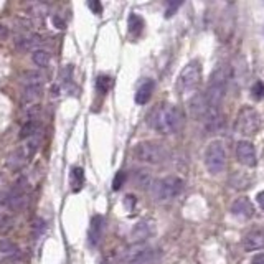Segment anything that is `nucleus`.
I'll use <instances>...</instances> for the list:
<instances>
[{
	"mask_svg": "<svg viewBox=\"0 0 264 264\" xmlns=\"http://www.w3.org/2000/svg\"><path fill=\"white\" fill-rule=\"evenodd\" d=\"M149 122L159 134L170 136V134H177L182 131L185 117L177 106L162 104L152 111Z\"/></svg>",
	"mask_w": 264,
	"mask_h": 264,
	"instance_id": "obj_1",
	"label": "nucleus"
},
{
	"mask_svg": "<svg viewBox=\"0 0 264 264\" xmlns=\"http://www.w3.org/2000/svg\"><path fill=\"white\" fill-rule=\"evenodd\" d=\"M183 190V180L175 177V175H169V177L155 180L151 187L152 196L159 201H167L178 196Z\"/></svg>",
	"mask_w": 264,
	"mask_h": 264,
	"instance_id": "obj_2",
	"label": "nucleus"
},
{
	"mask_svg": "<svg viewBox=\"0 0 264 264\" xmlns=\"http://www.w3.org/2000/svg\"><path fill=\"white\" fill-rule=\"evenodd\" d=\"M260 127H261V117H260V112L255 107L245 106L238 112V117L235 122V131L238 134L246 137H253L258 134Z\"/></svg>",
	"mask_w": 264,
	"mask_h": 264,
	"instance_id": "obj_3",
	"label": "nucleus"
},
{
	"mask_svg": "<svg viewBox=\"0 0 264 264\" xmlns=\"http://www.w3.org/2000/svg\"><path fill=\"white\" fill-rule=\"evenodd\" d=\"M134 155H136L137 160L146 164H160L167 159V149H165L164 144L160 142H154V141H144L139 142L136 147H134Z\"/></svg>",
	"mask_w": 264,
	"mask_h": 264,
	"instance_id": "obj_4",
	"label": "nucleus"
},
{
	"mask_svg": "<svg viewBox=\"0 0 264 264\" xmlns=\"http://www.w3.org/2000/svg\"><path fill=\"white\" fill-rule=\"evenodd\" d=\"M205 165H206V169H208V172L213 174V175L221 174L225 170L226 152H225L223 144H221L220 141H213V142H210L208 146H206Z\"/></svg>",
	"mask_w": 264,
	"mask_h": 264,
	"instance_id": "obj_5",
	"label": "nucleus"
},
{
	"mask_svg": "<svg viewBox=\"0 0 264 264\" xmlns=\"http://www.w3.org/2000/svg\"><path fill=\"white\" fill-rule=\"evenodd\" d=\"M201 80V66L198 61H190L188 65L183 66L180 71L177 80V89L178 92H191L196 89Z\"/></svg>",
	"mask_w": 264,
	"mask_h": 264,
	"instance_id": "obj_6",
	"label": "nucleus"
},
{
	"mask_svg": "<svg viewBox=\"0 0 264 264\" xmlns=\"http://www.w3.org/2000/svg\"><path fill=\"white\" fill-rule=\"evenodd\" d=\"M38 142H40L38 136H35V137L30 139V141H27V146H22V147H18L17 151H13L12 154H10V157H8L7 167L10 170H13V172L22 170L25 165L28 164V160L32 159V155L37 152Z\"/></svg>",
	"mask_w": 264,
	"mask_h": 264,
	"instance_id": "obj_7",
	"label": "nucleus"
},
{
	"mask_svg": "<svg viewBox=\"0 0 264 264\" xmlns=\"http://www.w3.org/2000/svg\"><path fill=\"white\" fill-rule=\"evenodd\" d=\"M157 231V226H155L154 220H141L131 230V240L136 245H141V243L147 241L149 238H152Z\"/></svg>",
	"mask_w": 264,
	"mask_h": 264,
	"instance_id": "obj_8",
	"label": "nucleus"
},
{
	"mask_svg": "<svg viewBox=\"0 0 264 264\" xmlns=\"http://www.w3.org/2000/svg\"><path fill=\"white\" fill-rule=\"evenodd\" d=\"M236 159L238 162L246 165V167H256L258 159L255 146L250 141H240L236 144Z\"/></svg>",
	"mask_w": 264,
	"mask_h": 264,
	"instance_id": "obj_9",
	"label": "nucleus"
},
{
	"mask_svg": "<svg viewBox=\"0 0 264 264\" xmlns=\"http://www.w3.org/2000/svg\"><path fill=\"white\" fill-rule=\"evenodd\" d=\"M231 213L238 216V218L250 220L251 216L255 215V205H253L251 200L246 198V196H240V198H236L235 201H233Z\"/></svg>",
	"mask_w": 264,
	"mask_h": 264,
	"instance_id": "obj_10",
	"label": "nucleus"
},
{
	"mask_svg": "<svg viewBox=\"0 0 264 264\" xmlns=\"http://www.w3.org/2000/svg\"><path fill=\"white\" fill-rule=\"evenodd\" d=\"M104 226H106V221H104V216L101 215H96L91 218V225H89V245L92 248H96L99 245L101 238H102V233H104Z\"/></svg>",
	"mask_w": 264,
	"mask_h": 264,
	"instance_id": "obj_11",
	"label": "nucleus"
},
{
	"mask_svg": "<svg viewBox=\"0 0 264 264\" xmlns=\"http://www.w3.org/2000/svg\"><path fill=\"white\" fill-rule=\"evenodd\" d=\"M155 258H157L155 250L144 248V250L131 253V255L127 256V264H154Z\"/></svg>",
	"mask_w": 264,
	"mask_h": 264,
	"instance_id": "obj_12",
	"label": "nucleus"
},
{
	"mask_svg": "<svg viewBox=\"0 0 264 264\" xmlns=\"http://www.w3.org/2000/svg\"><path fill=\"white\" fill-rule=\"evenodd\" d=\"M243 248L246 251H260L264 250V233L263 231H251L243 240Z\"/></svg>",
	"mask_w": 264,
	"mask_h": 264,
	"instance_id": "obj_13",
	"label": "nucleus"
},
{
	"mask_svg": "<svg viewBox=\"0 0 264 264\" xmlns=\"http://www.w3.org/2000/svg\"><path fill=\"white\" fill-rule=\"evenodd\" d=\"M41 91H43V86H41V85L23 86L22 97H20V101H22V106H25V107H32V106H35L33 102L37 101V99H40Z\"/></svg>",
	"mask_w": 264,
	"mask_h": 264,
	"instance_id": "obj_14",
	"label": "nucleus"
},
{
	"mask_svg": "<svg viewBox=\"0 0 264 264\" xmlns=\"http://www.w3.org/2000/svg\"><path fill=\"white\" fill-rule=\"evenodd\" d=\"M43 43V38L40 37L37 33H32V35H25V37H20L17 41H15V46H17L18 50L22 51H37L38 46Z\"/></svg>",
	"mask_w": 264,
	"mask_h": 264,
	"instance_id": "obj_15",
	"label": "nucleus"
},
{
	"mask_svg": "<svg viewBox=\"0 0 264 264\" xmlns=\"http://www.w3.org/2000/svg\"><path fill=\"white\" fill-rule=\"evenodd\" d=\"M154 86H155L154 80H146L141 86L137 88L136 96H134V99H136L137 104H141V106L147 104L149 99H151V96H152V92H154Z\"/></svg>",
	"mask_w": 264,
	"mask_h": 264,
	"instance_id": "obj_16",
	"label": "nucleus"
},
{
	"mask_svg": "<svg viewBox=\"0 0 264 264\" xmlns=\"http://www.w3.org/2000/svg\"><path fill=\"white\" fill-rule=\"evenodd\" d=\"M70 185H71V190H73V193H78V191H81L83 185H85V170L81 167H73L70 172Z\"/></svg>",
	"mask_w": 264,
	"mask_h": 264,
	"instance_id": "obj_17",
	"label": "nucleus"
},
{
	"mask_svg": "<svg viewBox=\"0 0 264 264\" xmlns=\"http://www.w3.org/2000/svg\"><path fill=\"white\" fill-rule=\"evenodd\" d=\"M127 27H129V33H131L132 37H139V35L142 33V30H144V20H142L141 15L132 13L131 17H129Z\"/></svg>",
	"mask_w": 264,
	"mask_h": 264,
	"instance_id": "obj_18",
	"label": "nucleus"
},
{
	"mask_svg": "<svg viewBox=\"0 0 264 264\" xmlns=\"http://www.w3.org/2000/svg\"><path fill=\"white\" fill-rule=\"evenodd\" d=\"M38 122L37 121H28L25 126L22 127V131H20V139H27V141H30L32 137H35L38 134Z\"/></svg>",
	"mask_w": 264,
	"mask_h": 264,
	"instance_id": "obj_19",
	"label": "nucleus"
},
{
	"mask_svg": "<svg viewBox=\"0 0 264 264\" xmlns=\"http://www.w3.org/2000/svg\"><path fill=\"white\" fill-rule=\"evenodd\" d=\"M32 60L38 68H45V66H48V63H50V53L43 48H38L37 51H33Z\"/></svg>",
	"mask_w": 264,
	"mask_h": 264,
	"instance_id": "obj_20",
	"label": "nucleus"
},
{
	"mask_svg": "<svg viewBox=\"0 0 264 264\" xmlns=\"http://www.w3.org/2000/svg\"><path fill=\"white\" fill-rule=\"evenodd\" d=\"M20 80H22L23 86H33V85H41L43 83V76L38 71H27V73L22 75Z\"/></svg>",
	"mask_w": 264,
	"mask_h": 264,
	"instance_id": "obj_21",
	"label": "nucleus"
},
{
	"mask_svg": "<svg viewBox=\"0 0 264 264\" xmlns=\"http://www.w3.org/2000/svg\"><path fill=\"white\" fill-rule=\"evenodd\" d=\"M112 86V78L107 75H99L96 78V89L101 92V94H106L107 91L111 89Z\"/></svg>",
	"mask_w": 264,
	"mask_h": 264,
	"instance_id": "obj_22",
	"label": "nucleus"
},
{
	"mask_svg": "<svg viewBox=\"0 0 264 264\" xmlns=\"http://www.w3.org/2000/svg\"><path fill=\"white\" fill-rule=\"evenodd\" d=\"M134 182H136L139 187H146V185L151 183V175H149L146 170H136V174H134Z\"/></svg>",
	"mask_w": 264,
	"mask_h": 264,
	"instance_id": "obj_23",
	"label": "nucleus"
},
{
	"mask_svg": "<svg viewBox=\"0 0 264 264\" xmlns=\"http://www.w3.org/2000/svg\"><path fill=\"white\" fill-rule=\"evenodd\" d=\"M46 230V221L43 218H37L33 221V238L35 240H38V238L43 235Z\"/></svg>",
	"mask_w": 264,
	"mask_h": 264,
	"instance_id": "obj_24",
	"label": "nucleus"
},
{
	"mask_svg": "<svg viewBox=\"0 0 264 264\" xmlns=\"http://www.w3.org/2000/svg\"><path fill=\"white\" fill-rule=\"evenodd\" d=\"M251 96H253V99H256V101L263 99V96H264V85H263L261 81H256L255 85H253Z\"/></svg>",
	"mask_w": 264,
	"mask_h": 264,
	"instance_id": "obj_25",
	"label": "nucleus"
},
{
	"mask_svg": "<svg viewBox=\"0 0 264 264\" xmlns=\"http://www.w3.org/2000/svg\"><path fill=\"white\" fill-rule=\"evenodd\" d=\"M124 180H126V174L124 172H117L116 177H114V182H112V190H121L122 185H124Z\"/></svg>",
	"mask_w": 264,
	"mask_h": 264,
	"instance_id": "obj_26",
	"label": "nucleus"
},
{
	"mask_svg": "<svg viewBox=\"0 0 264 264\" xmlns=\"http://www.w3.org/2000/svg\"><path fill=\"white\" fill-rule=\"evenodd\" d=\"M88 7L91 8L92 13H96V15L102 13V5H101V2H97V0H91V2H88Z\"/></svg>",
	"mask_w": 264,
	"mask_h": 264,
	"instance_id": "obj_27",
	"label": "nucleus"
},
{
	"mask_svg": "<svg viewBox=\"0 0 264 264\" xmlns=\"http://www.w3.org/2000/svg\"><path fill=\"white\" fill-rule=\"evenodd\" d=\"M180 5H182V2H177V3H175V2H170V3H169V7H167V10H165V17H167V18L172 17L174 12L180 7Z\"/></svg>",
	"mask_w": 264,
	"mask_h": 264,
	"instance_id": "obj_28",
	"label": "nucleus"
},
{
	"mask_svg": "<svg viewBox=\"0 0 264 264\" xmlns=\"http://www.w3.org/2000/svg\"><path fill=\"white\" fill-rule=\"evenodd\" d=\"M124 203H126L127 210H132L134 206H136L137 200H136V196H134V195H126V198H124Z\"/></svg>",
	"mask_w": 264,
	"mask_h": 264,
	"instance_id": "obj_29",
	"label": "nucleus"
},
{
	"mask_svg": "<svg viewBox=\"0 0 264 264\" xmlns=\"http://www.w3.org/2000/svg\"><path fill=\"white\" fill-rule=\"evenodd\" d=\"M17 20L20 22V25H22L23 28H27V30H30L33 27V22H32V18H30V17H18Z\"/></svg>",
	"mask_w": 264,
	"mask_h": 264,
	"instance_id": "obj_30",
	"label": "nucleus"
},
{
	"mask_svg": "<svg viewBox=\"0 0 264 264\" xmlns=\"http://www.w3.org/2000/svg\"><path fill=\"white\" fill-rule=\"evenodd\" d=\"M51 22L55 23V27H56V28H65V22H63V20H61L60 15H53V17H51Z\"/></svg>",
	"mask_w": 264,
	"mask_h": 264,
	"instance_id": "obj_31",
	"label": "nucleus"
},
{
	"mask_svg": "<svg viewBox=\"0 0 264 264\" xmlns=\"http://www.w3.org/2000/svg\"><path fill=\"white\" fill-rule=\"evenodd\" d=\"M251 264H264V253H260V255L253 256Z\"/></svg>",
	"mask_w": 264,
	"mask_h": 264,
	"instance_id": "obj_32",
	"label": "nucleus"
},
{
	"mask_svg": "<svg viewBox=\"0 0 264 264\" xmlns=\"http://www.w3.org/2000/svg\"><path fill=\"white\" fill-rule=\"evenodd\" d=\"M7 38H8V28L0 23V40H7Z\"/></svg>",
	"mask_w": 264,
	"mask_h": 264,
	"instance_id": "obj_33",
	"label": "nucleus"
},
{
	"mask_svg": "<svg viewBox=\"0 0 264 264\" xmlns=\"http://www.w3.org/2000/svg\"><path fill=\"white\" fill-rule=\"evenodd\" d=\"M256 201H258V205L261 206V210L264 211V190L260 191V193L256 195Z\"/></svg>",
	"mask_w": 264,
	"mask_h": 264,
	"instance_id": "obj_34",
	"label": "nucleus"
},
{
	"mask_svg": "<svg viewBox=\"0 0 264 264\" xmlns=\"http://www.w3.org/2000/svg\"><path fill=\"white\" fill-rule=\"evenodd\" d=\"M101 264H116V261H114V256H111V258H106Z\"/></svg>",
	"mask_w": 264,
	"mask_h": 264,
	"instance_id": "obj_35",
	"label": "nucleus"
}]
</instances>
